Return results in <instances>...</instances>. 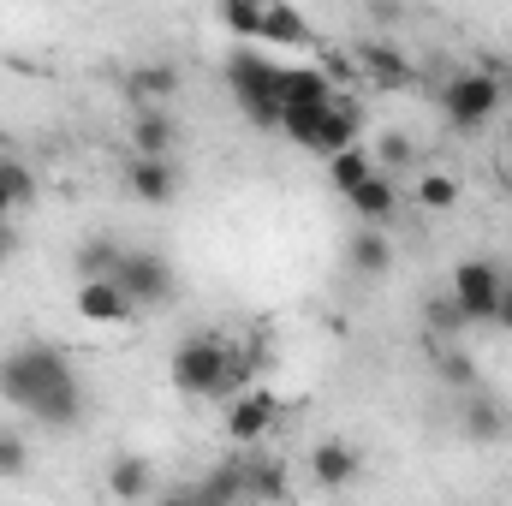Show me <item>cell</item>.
I'll use <instances>...</instances> for the list:
<instances>
[{"instance_id": "6da1fadb", "label": "cell", "mask_w": 512, "mask_h": 506, "mask_svg": "<svg viewBox=\"0 0 512 506\" xmlns=\"http://www.w3.org/2000/svg\"><path fill=\"white\" fill-rule=\"evenodd\" d=\"M0 399L36 417L42 429H78L84 423V381L72 358L48 340H18L0 352Z\"/></svg>"}, {"instance_id": "7a4b0ae2", "label": "cell", "mask_w": 512, "mask_h": 506, "mask_svg": "<svg viewBox=\"0 0 512 506\" xmlns=\"http://www.w3.org/2000/svg\"><path fill=\"white\" fill-rule=\"evenodd\" d=\"M167 376L185 399H239V393L256 387V364L245 352H233L221 334H191V340L173 346Z\"/></svg>"}, {"instance_id": "3957f363", "label": "cell", "mask_w": 512, "mask_h": 506, "mask_svg": "<svg viewBox=\"0 0 512 506\" xmlns=\"http://www.w3.org/2000/svg\"><path fill=\"white\" fill-rule=\"evenodd\" d=\"M227 90L239 102V114L262 131H280V90H286V66H274L268 54L256 48H239L227 60Z\"/></svg>"}, {"instance_id": "277c9868", "label": "cell", "mask_w": 512, "mask_h": 506, "mask_svg": "<svg viewBox=\"0 0 512 506\" xmlns=\"http://www.w3.org/2000/svg\"><path fill=\"white\" fill-rule=\"evenodd\" d=\"M501 102H507V90H501L495 72H453L447 90H441V114H447L453 131H483L501 114Z\"/></svg>"}, {"instance_id": "5b68a950", "label": "cell", "mask_w": 512, "mask_h": 506, "mask_svg": "<svg viewBox=\"0 0 512 506\" xmlns=\"http://www.w3.org/2000/svg\"><path fill=\"white\" fill-rule=\"evenodd\" d=\"M501 292H507V268H495V262H483V256H471V262H459V268L447 274V298L459 304V316H465L471 328H495Z\"/></svg>"}, {"instance_id": "8992f818", "label": "cell", "mask_w": 512, "mask_h": 506, "mask_svg": "<svg viewBox=\"0 0 512 506\" xmlns=\"http://www.w3.org/2000/svg\"><path fill=\"white\" fill-rule=\"evenodd\" d=\"M114 286L126 292L137 310H155V304L173 298V262L155 251H126V262L114 268Z\"/></svg>"}, {"instance_id": "52a82bcc", "label": "cell", "mask_w": 512, "mask_h": 506, "mask_svg": "<svg viewBox=\"0 0 512 506\" xmlns=\"http://www.w3.org/2000/svg\"><path fill=\"white\" fill-rule=\"evenodd\" d=\"M274 423H280V399H274L268 387H251V393L227 399V435H233L239 447H251V441H262V435H268Z\"/></svg>"}, {"instance_id": "ba28073f", "label": "cell", "mask_w": 512, "mask_h": 506, "mask_svg": "<svg viewBox=\"0 0 512 506\" xmlns=\"http://www.w3.org/2000/svg\"><path fill=\"white\" fill-rule=\"evenodd\" d=\"M334 102H340V90H334L328 66H286L280 108H334Z\"/></svg>"}, {"instance_id": "9c48e42d", "label": "cell", "mask_w": 512, "mask_h": 506, "mask_svg": "<svg viewBox=\"0 0 512 506\" xmlns=\"http://www.w3.org/2000/svg\"><path fill=\"white\" fill-rule=\"evenodd\" d=\"M358 471H364V453L352 441H316L310 447V477L322 489H346V483H358Z\"/></svg>"}, {"instance_id": "30bf717a", "label": "cell", "mask_w": 512, "mask_h": 506, "mask_svg": "<svg viewBox=\"0 0 512 506\" xmlns=\"http://www.w3.org/2000/svg\"><path fill=\"white\" fill-rule=\"evenodd\" d=\"M78 316L84 322H102V328H120V322L137 316V304H131L114 280H84L78 286Z\"/></svg>"}, {"instance_id": "8fae6325", "label": "cell", "mask_w": 512, "mask_h": 506, "mask_svg": "<svg viewBox=\"0 0 512 506\" xmlns=\"http://www.w3.org/2000/svg\"><path fill=\"white\" fill-rule=\"evenodd\" d=\"M173 143H179V126H173L167 108H143V114L131 120V149H137V161H167Z\"/></svg>"}, {"instance_id": "7c38bea8", "label": "cell", "mask_w": 512, "mask_h": 506, "mask_svg": "<svg viewBox=\"0 0 512 506\" xmlns=\"http://www.w3.org/2000/svg\"><path fill=\"white\" fill-rule=\"evenodd\" d=\"M161 483H155V465L143 453H114L108 459V495L114 501H149Z\"/></svg>"}, {"instance_id": "4fadbf2b", "label": "cell", "mask_w": 512, "mask_h": 506, "mask_svg": "<svg viewBox=\"0 0 512 506\" xmlns=\"http://www.w3.org/2000/svg\"><path fill=\"white\" fill-rule=\"evenodd\" d=\"M126 96L137 102V114H143V108H167V96H179V66H173V60L137 66L126 78Z\"/></svg>"}, {"instance_id": "5bb4252c", "label": "cell", "mask_w": 512, "mask_h": 506, "mask_svg": "<svg viewBox=\"0 0 512 506\" xmlns=\"http://www.w3.org/2000/svg\"><path fill=\"white\" fill-rule=\"evenodd\" d=\"M262 42H274V48H310L316 30H310V18L292 12L286 0H262ZM262 42H256V48H262Z\"/></svg>"}, {"instance_id": "9a60e30c", "label": "cell", "mask_w": 512, "mask_h": 506, "mask_svg": "<svg viewBox=\"0 0 512 506\" xmlns=\"http://www.w3.org/2000/svg\"><path fill=\"white\" fill-rule=\"evenodd\" d=\"M358 126H364V108L340 96V102L328 108V120H322V137H316V149H310V155H328V161H334V155L358 149Z\"/></svg>"}, {"instance_id": "2e32d148", "label": "cell", "mask_w": 512, "mask_h": 506, "mask_svg": "<svg viewBox=\"0 0 512 506\" xmlns=\"http://www.w3.org/2000/svg\"><path fill=\"white\" fill-rule=\"evenodd\" d=\"M358 66H364L370 84H382V90H411V84H417L411 60H405L399 48H387V42H364V48H358Z\"/></svg>"}, {"instance_id": "e0dca14e", "label": "cell", "mask_w": 512, "mask_h": 506, "mask_svg": "<svg viewBox=\"0 0 512 506\" xmlns=\"http://www.w3.org/2000/svg\"><path fill=\"white\" fill-rule=\"evenodd\" d=\"M126 185L137 203H173L179 197V167L173 161H131Z\"/></svg>"}, {"instance_id": "ac0fdd59", "label": "cell", "mask_w": 512, "mask_h": 506, "mask_svg": "<svg viewBox=\"0 0 512 506\" xmlns=\"http://www.w3.org/2000/svg\"><path fill=\"white\" fill-rule=\"evenodd\" d=\"M346 203H352V215H358L364 227H382L387 215L399 209V185H393L387 173H376V179H364V185H358V191H352Z\"/></svg>"}, {"instance_id": "d6986e66", "label": "cell", "mask_w": 512, "mask_h": 506, "mask_svg": "<svg viewBox=\"0 0 512 506\" xmlns=\"http://www.w3.org/2000/svg\"><path fill=\"white\" fill-rule=\"evenodd\" d=\"M346 268L364 274V280H376V274L393 268V245H387L376 227H364V233H352V245H346Z\"/></svg>"}, {"instance_id": "ffe728a7", "label": "cell", "mask_w": 512, "mask_h": 506, "mask_svg": "<svg viewBox=\"0 0 512 506\" xmlns=\"http://www.w3.org/2000/svg\"><path fill=\"white\" fill-rule=\"evenodd\" d=\"M459 423H465V435H471V441H501L512 417H507V405H501V399L471 393V405H465V417H459Z\"/></svg>"}, {"instance_id": "44dd1931", "label": "cell", "mask_w": 512, "mask_h": 506, "mask_svg": "<svg viewBox=\"0 0 512 506\" xmlns=\"http://www.w3.org/2000/svg\"><path fill=\"white\" fill-rule=\"evenodd\" d=\"M120 262H126V245L108 239V233H90V239L78 245V274H84V280H114Z\"/></svg>"}, {"instance_id": "7402d4cb", "label": "cell", "mask_w": 512, "mask_h": 506, "mask_svg": "<svg viewBox=\"0 0 512 506\" xmlns=\"http://www.w3.org/2000/svg\"><path fill=\"white\" fill-rule=\"evenodd\" d=\"M245 501V465H215L197 477V506H239Z\"/></svg>"}, {"instance_id": "603a6c76", "label": "cell", "mask_w": 512, "mask_h": 506, "mask_svg": "<svg viewBox=\"0 0 512 506\" xmlns=\"http://www.w3.org/2000/svg\"><path fill=\"white\" fill-rule=\"evenodd\" d=\"M286 495V465L280 459H245V501H280Z\"/></svg>"}, {"instance_id": "cb8c5ba5", "label": "cell", "mask_w": 512, "mask_h": 506, "mask_svg": "<svg viewBox=\"0 0 512 506\" xmlns=\"http://www.w3.org/2000/svg\"><path fill=\"white\" fill-rule=\"evenodd\" d=\"M328 173H334V185H340V191L352 197V191H358L364 179H376L382 167H376V155H370V149L358 143V149H346V155H334V161H328Z\"/></svg>"}, {"instance_id": "d4e9b609", "label": "cell", "mask_w": 512, "mask_h": 506, "mask_svg": "<svg viewBox=\"0 0 512 506\" xmlns=\"http://www.w3.org/2000/svg\"><path fill=\"white\" fill-rule=\"evenodd\" d=\"M435 376L447 381V387H459V393H477V364L459 346H441L435 340Z\"/></svg>"}, {"instance_id": "484cf974", "label": "cell", "mask_w": 512, "mask_h": 506, "mask_svg": "<svg viewBox=\"0 0 512 506\" xmlns=\"http://www.w3.org/2000/svg\"><path fill=\"white\" fill-rule=\"evenodd\" d=\"M221 24H227L245 48L262 42V6H256V0H221Z\"/></svg>"}, {"instance_id": "4316f807", "label": "cell", "mask_w": 512, "mask_h": 506, "mask_svg": "<svg viewBox=\"0 0 512 506\" xmlns=\"http://www.w3.org/2000/svg\"><path fill=\"white\" fill-rule=\"evenodd\" d=\"M0 197L18 209V203H30L36 197V173L18 161V155H0Z\"/></svg>"}, {"instance_id": "83f0119b", "label": "cell", "mask_w": 512, "mask_h": 506, "mask_svg": "<svg viewBox=\"0 0 512 506\" xmlns=\"http://www.w3.org/2000/svg\"><path fill=\"white\" fill-rule=\"evenodd\" d=\"M417 203H423L429 215L453 209V203H459V179H453V173H423V179H417Z\"/></svg>"}, {"instance_id": "f1b7e54d", "label": "cell", "mask_w": 512, "mask_h": 506, "mask_svg": "<svg viewBox=\"0 0 512 506\" xmlns=\"http://www.w3.org/2000/svg\"><path fill=\"white\" fill-rule=\"evenodd\" d=\"M423 316H429V334H447V340H453V334H465V328H471V322H465V316H459V304H453V298H447V292H435V298H429V304H423Z\"/></svg>"}, {"instance_id": "f546056e", "label": "cell", "mask_w": 512, "mask_h": 506, "mask_svg": "<svg viewBox=\"0 0 512 506\" xmlns=\"http://www.w3.org/2000/svg\"><path fill=\"white\" fill-rule=\"evenodd\" d=\"M24 471H30V441H24L18 429H0V477L18 483Z\"/></svg>"}, {"instance_id": "4dcf8cb0", "label": "cell", "mask_w": 512, "mask_h": 506, "mask_svg": "<svg viewBox=\"0 0 512 506\" xmlns=\"http://www.w3.org/2000/svg\"><path fill=\"white\" fill-rule=\"evenodd\" d=\"M411 155H417V143H411V137H399V131H387V137H382V155H376V161H382V167H405Z\"/></svg>"}, {"instance_id": "1f68e13d", "label": "cell", "mask_w": 512, "mask_h": 506, "mask_svg": "<svg viewBox=\"0 0 512 506\" xmlns=\"http://www.w3.org/2000/svg\"><path fill=\"white\" fill-rule=\"evenodd\" d=\"M161 506H197V483H173V489H155Z\"/></svg>"}, {"instance_id": "d6a6232c", "label": "cell", "mask_w": 512, "mask_h": 506, "mask_svg": "<svg viewBox=\"0 0 512 506\" xmlns=\"http://www.w3.org/2000/svg\"><path fill=\"white\" fill-rule=\"evenodd\" d=\"M495 328L512 334V274H507V292H501V310H495Z\"/></svg>"}, {"instance_id": "836d02e7", "label": "cell", "mask_w": 512, "mask_h": 506, "mask_svg": "<svg viewBox=\"0 0 512 506\" xmlns=\"http://www.w3.org/2000/svg\"><path fill=\"white\" fill-rule=\"evenodd\" d=\"M12 251H18V233H12V227H0V262H6Z\"/></svg>"}, {"instance_id": "e575fe53", "label": "cell", "mask_w": 512, "mask_h": 506, "mask_svg": "<svg viewBox=\"0 0 512 506\" xmlns=\"http://www.w3.org/2000/svg\"><path fill=\"white\" fill-rule=\"evenodd\" d=\"M6 221H12V203H6V197H0V227H6Z\"/></svg>"}, {"instance_id": "d590c367", "label": "cell", "mask_w": 512, "mask_h": 506, "mask_svg": "<svg viewBox=\"0 0 512 506\" xmlns=\"http://www.w3.org/2000/svg\"><path fill=\"white\" fill-rule=\"evenodd\" d=\"M507 155H512V131H507Z\"/></svg>"}]
</instances>
